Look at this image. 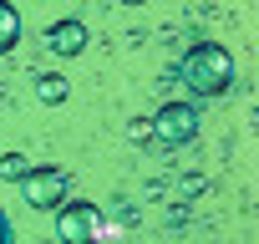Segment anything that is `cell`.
Listing matches in <instances>:
<instances>
[{
	"label": "cell",
	"mask_w": 259,
	"mask_h": 244,
	"mask_svg": "<svg viewBox=\"0 0 259 244\" xmlns=\"http://www.w3.org/2000/svg\"><path fill=\"white\" fill-rule=\"evenodd\" d=\"M56 239L61 244H97L102 239V214L92 204H61L56 209Z\"/></svg>",
	"instance_id": "277c9868"
},
{
	"label": "cell",
	"mask_w": 259,
	"mask_h": 244,
	"mask_svg": "<svg viewBox=\"0 0 259 244\" xmlns=\"http://www.w3.org/2000/svg\"><path fill=\"white\" fill-rule=\"evenodd\" d=\"M36 92H41V102H61L66 97V76H41Z\"/></svg>",
	"instance_id": "ba28073f"
},
{
	"label": "cell",
	"mask_w": 259,
	"mask_h": 244,
	"mask_svg": "<svg viewBox=\"0 0 259 244\" xmlns=\"http://www.w3.org/2000/svg\"><path fill=\"white\" fill-rule=\"evenodd\" d=\"M0 244H16V234H11V219H6V209H0Z\"/></svg>",
	"instance_id": "9c48e42d"
},
{
	"label": "cell",
	"mask_w": 259,
	"mask_h": 244,
	"mask_svg": "<svg viewBox=\"0 0 259 244\" xmlns=\"http://www.w3.org/2000/svg\"><path fill=\"white\" fill-rule=\"evenodd\" d=\"M16 41H21V11L0 0V56H6V51H16Z\"/></svg>",
	"instance_id": "8992f818"
},
{
	"label": "cell",
	"mask_w": 259,
	"mask_h": 244,
	"mask_svg": "<svg viewBox=\"0 0 259 244\" xmlns=\"http://www.w3.org/2000/svg\"><path fill=\"white\" fill-rule=\"evenodd\" d=\"M234 76H239V66H234L229 46H219V41H198V46H188L183 61H178V82H183V92H193L198 102L224 97V92L234 87Z\"/></svg>",
	"instance_id": "6da1fadb"
},
{
	"label": "cell",
	"mask_w": 259,
	"mask_h": 244,
	"mask_svg": "<svg viewBox=\"0 0 259 244\" xmlns=\"http://www.w3.org/2000/svg\"><path fill=\"white\" fill-rule=\"evenodd\" d=\"M31 158H21V153H6V158H0V173H6V178H16V183H26L31 178Z\"/></svg>",
	"instance_id": "52a82bcc"
},
{
	"label": "cell",
	"mask_w": 259,
	"mask_h": 244,
	"mask_svg": "<svg viewBox=\"0 0 259 244\" xmlns=\"http://www.w3.org/2000/svg\"><path fill=\"white\" fill-rule=\"evenodd\" d=\"M46 46H51L56 56H76V51L87 46V26H81V21H56V26L46 31Z\"/></svg>",
	"instance_id": "5b68a950"
},
{
	"label": "cell",
	"mask_w": 259,
	"mask_h": 244,
	"mask_svg": "<svg viewBox=\"0 0 259 244\" xmlns=\"http://www.w3.org/2000/svg\"><path fill=\"white\" fill-rule=\"evenodd\" d=\"M26 188V204L31 209H61V204H71V178H66V168H31V178L21 183Z\"/></svg>",
	"instance_id": "3957f363"
},
{
	"label": "cell",
	"mask_w": 259,
	"mask_h": 244,
	"mask_svg": "<svg viewBox=\"0 0 259 244\" xmlns=\"http://www.w3.org/2000/svg\"><path fill=\"white\" fill-rule=\"evenodd\" d=\"M153 138H158L163 148L193 143V138H198V107H193V102H168V107H158V117H153Z\"/></svg>",
	"instance_id": "7a4b0ae2"
}]
</instances>
